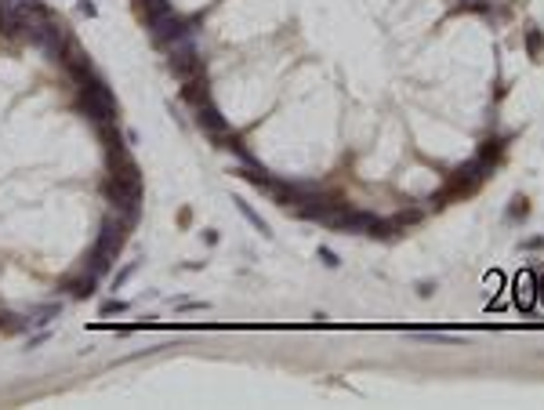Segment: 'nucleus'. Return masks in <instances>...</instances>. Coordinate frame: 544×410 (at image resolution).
Here are the masks:
<instances>
[{"label":"nucleus","mask_w":544,"mask_h":410,"mask_svg":"<svg viewBox=\"0 0 544 410\" xmlns=\"http://www.w3.org/2000/svg\"><path fill=\"white\" fill-rule=\"evenodd\" d=\"M316 255H319V262H323L327 269H338V265H341V258H338V250H330V247H319Z\"/></svg>","instance_id":"16"},{"label":"nucleus","mask_w":544,"mask_h":410,"mask_svg":"<svg viewBox=\"0 0 544 410\" xmlns=\"http://www.w3.org/2000/svg\"><path fill=\"white\" fill-rule=\"evenodd\" d=\"M436 287H439L436 280H418V294L421 298H432V294H436Z\"/></svg>","instance_id":"20"},{"label":"nucleus","mask_w":544,"mask_h":410,"mask_svg":"<svg viewBox=\"0 0 544 410\" xmlns=\"http://www.w3.org/2000/svg\"><path fill=\"white\" fill-rule=\"evenodd\" d=\"M421 341H436V345H461L465 338H457V334H443V330H414Z\"/></svg>","instance_id":"13"},{"label":"nucleus","mask_w":544,"mask_h":410,"mask_svg":"<svg viewBox=\"0 0 544 410\" xmlns=\"http://www.w3.org/2000/svg\"><path fill=\"white\" fill-rule=\"evenodd\" d=\"M174 309L178 312H200V309H207V302H189V298H182V302H174Z\"/></svg>","instance_id":"17"},{"label":"nucleus","mask_w":544,"mask_h":410,"mask_svg":"<svg viewBox=\"0 0 544 410\" xmlns=\"http://www.w3.org/2000/svg\"><path fill=\"white\" fill-rule=\"evenodd\" d=\"M537 298H541V305H544V273L537 276Z\"/></svg>","instance_id":"23"},{"label":"nucleus","mask_w":544,"mask_h":410,"mask_svg":"<svg viewBox=\"0 0 544 410\" xmlns=\"http://www.w3.org/2000/svg\"><path fill=\"white\" fill-rule=\"evenodd\" d=\"M461 8H465V11H479V15H486V11H490L486 0H461Z\"/></svg>","instance_id":"19"},{"label":"nucleus","mask_w":544,"mask_h":410,"mask_svg":"<svg viewBox=\"0 0 544 410\" xmlns=\"http://www.w3.org/2000/svg\"><path fill=\"white\" fill-rule=\"evenodd\" d=\"M526 55H530L534 62H541V58H544V33H541L537 26L530 29V33H526Z\"/></svg>","instance_id":"11"},{"label":"nucleus","mask_w":544,"mask_h":410,"mask_svg":"<svg viewBox=\"0 0 544 410\" xmlns=\"http://www.w3.org/2000/svg\"><path fill=\"white\" fill-rule=\"evenodd\" d=\"M203 240H207V247H214V244H218V229H207Z\"/></svg>","instance_id":"22"},{"label":"nucleus","mask_w":544,"mask_h":410,"mask_svg":"<svg viewBox=\"0 0 544 410\" xmlns=\"http://www.w3.org/2000/svg\"><path fill=\"white\" fill-rule=\"evenodd\" d=\"M511 291H516V305L522 312H530L537 302V273L534 269H522L516 280H511Z\"/></svg>","instance_id":"3"},{"label":"nucleus","mask_w":544,"mask_h":410,"mask_svg":"<svg viewBox=\"0 0 544 410\" xmlns=\"http://www.w3.org/2000/svg\"><path fill=\"white\" fill-rule=\"evenodd\" d=\"M232 203H236V211H239V214H244V218H247V222H250V225H254V229H258V232L265 236V240H269V236H272V229H269V222H265V218H262L258 211H254V207H250V203H247V200H239V196H232Z\"/></svg>","instance_id":"9"},{"label":"nucleus","mask_w":544,"mask_h":410,"mask_svg":"<svg viewBox=\"0 0 544 410\" xmlns=\"http://www.w3.org/2000/svg\"><path fill=\"white\" fill-rule=\"evenodd\" d=\"M29 327H47L51 320L62 316V302H44V305H29Z\"/></svg>","instance_id":"5"},{"label":"nucleus","mask_w":544,"mask_h":410,"mask_svg":"<svg viewBox=\"0 0 544 410\" xmlns=\"http://www.w3.org/2000/svg\"><path fill=\"white\" fill-rule=\"evenodd\" d=\"M37 8H44L40 0H0V29L15 37V33L22 29V22H26Z\"/></svg>","instance_id":"1"},{"label":"nucleus","mask_w":544,"mask_h":410,"mask_svg":"<svg viewBox=\"0 0 544 410\" xmlns=\"http://www.w3.org/2000/svg\"><path fill=\"white\" fill-rule=\"evenodd\" d=\"M193 117H196V128H200L207 138H211V142H221V138L229 135V120L218 113V105H214L211 99L200 102V105L193 109Z\"/></svg>","instance_id":"2"},{"label":"nucleus","mask_w":544,"mask_h":410,"mask_svg":"<svg viewBox=\"0 0 544 410\" xmlns=\"http://www.w3.org/2000/svg\"><path fill=\"white\" fill-rule=\"evenodd\" d=\"M76 11L87 15V19H94V15H99V4H94V0H76Z\"/></svg>","instance_id":"18"},{"label":"nucleus","mask_w":544,"mask_h":410,"mask_svg":"<svg viewBox=\"0 0 544 410\" xmlns=\"http://www.w3.org/2000/svg\"><path fill=\"white\" fill-rule=\"evenodd\" d=\"M29 327V316H15V312H0V330H8V334H19V330Z\"/></svg>","instance_id":"12"},{"label":"nucleus","mask_w":544,"mask_h":410,"mask_svg":"<svg viewBox=\"0 0 544 410\" xmlns=\"http://www.w3.org/2000/svg\"><path fill=\"white\" fill-rule=\"evenodd\" d=\"M174 8H171V0H138V15H142V22L146 26H153V22H160L164 15H171Z\"/></svg>","instance_id":"7"},{"label":"nucleus","mask_w":544,"mask_h":410,"mask_svg":"<svg viewBox=\"0 0 544 410\" xmlns=\"http://www.w3.org/2000/svg\"><path fill=\"white\" fill-rule=\"evenodd\" d=\"M522 247H526V250H537V247H544V236H534V240H526Z\"/></svg>","instance_id":"21"},{"label":"nucleus","mask_w":544,"mask_h":410,"mask_svg":"<svg viewBox=\"0 0 544 410\" xmlns=\"http://www.w3.org/2000/svg\"><path fill=\"white\" fill-rule=\"evenodd\" d=\"M236 175H239V178H247L254 189H262V193H269V189H272V175H269L262 164H258V167H239Z\"/></svg>","instance_id":"10"},{"label":"nucleus","mask_w":544,"mask_h":410,"mask_svg":"<svg viewBox=\"0 0 544 410\" xmlns=\"http://www.w3.org/2000/svg\"><path fill=\"white\" fill-rule=\"evenodd\" d=\"M94 287H99V276H91L87 269L80 273V276H66V280L58 283V291H69L73 298H91Z\"/></svg>","instance_id":"4"},{"label":"nucleus","mask_w":544,"mask_h":410,"mask_svg":"<svg viewBox=\"0 0 544 410\" xmlns=\"http://www.w3.org/2000/svg\"><path fill=\"white\" fill-rule=\"evenodd\" d=\"M135 273H138V262H127V265H124V269H120V273L113 276V291H120V287H124V283H127V280H131V276H135Z\"/></svg>","instance_id":"15"},{"label":"nucleus","mask_w":544,"mask_h":410,"mask_svg":"<svg viewBox=\"0 0 544 410\" xmlns=\"http://www.w3.org/2000/svg\"><path fill=\"white\" fill-rule=\"evenodd\" d=\"M526 218H530V200H526L522 193H516L508 200V207H504V222L519 225V222H526Z\"/></svg>","instance_id":"8"},{"label":"nucleus","mask_w":544,"mask_h":410,"mask_svg":"<svg viewBox=\"0 0 544 410\" xmlns=\"http://www.w3.org/2000/svg\"><path fill=\"white\" fill-rule=\"evenodd\" d=\"M182 99L189 102V105H200V102H207L211 99V91H207V80H203V73H196V76H189L185 80V87H182Z\"/></svg>","instance_id":"6"},{"label":"nucleus","mask_w":544,"mask_h":410,"mask_svg":"<svg viewBox=\"0 0 544 410\" xmlns=\"http://www.w3.org/2000/svg\"><path fill=\"white\" fill-rule=\"evenodd\" d=\"M127 309H131L127 302H120V298H109V302H102L99 312H102V316H120V312H127Z\"/></svg>","instance_id":"14"}]
</instances>
